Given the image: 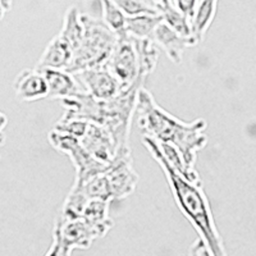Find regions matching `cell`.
Segmentation results:
<instances>
[{"label":"cell","instance_id":"1","mask_svg":"<svg viewBox=\"0 0 256 256\" xmlns=\"http://www.w3.org/2000/svg\"><path fill=\"white\" fill-rule=\"evenodd\" d=\"M138 126L146 136L152 137L158 142H168L178 148L184 163L194 168L196 155L208 142L204 120L191 123L178 120L174 116L160 108L150 92L141 88L136 104Z\"/></svg>","mask_w":256,"mask_h":256},{"label":"cell","instance_id":"2","mask_svg":"<svg viewBox=\"0 0 256 256\" xmlns=\"http://www.w3.org/2000/svg\"><path fill=\"white\" fill-rule=\"evenodd\" d=\"M144 144L164 170L178 208L198 230V237L206 244L212 255L227 256L222 237L212 218V208L204 191L201 190V184H191L182 176L178 174L160 152L159 145L152 137H144Z\"/></svg>","mask_w":256,"mask_h":256},{"label":"cell","instance_id":"3","mask_svg":"<svg viewBox=\"0 0 256 256\" xmlns=\"http://www.w3.org/2000/svg\"><path fill=\"white\" fill-rule=\"evenodd\" d=\"M81 20L84 24V38L73 52L70 67L66 70L72 74L105 66L118 41V36L102 20L88 14H81Z\"/></svg>","mask_w":256,"mask_h":256},{"label":"cell","instance_id":"4","mask_svg":"<svg viewBox=\"0 0 256 256\" xmlns=\"http://www.w3.org/2000/svg\"><path fill=\"white\" fill-rule=\"evenodd\" d=\"M109 226L88 223L84 218H59L54 228V241L58 242L63 256H70L73 250H86L96 238H102L110 230Z\"/></svg>","mask_w":256,"mask_h":256},{"label":"cell","instance_id":"5","mask_svg":"<svg viewBox=\"0 0 256 256\" xmlns=\"http://www.w3.org/2000/svg\"><path fill=\"white\" fill-rule=\"evenodd\" d=\"M49 141L58 152H64L70 158L77 170L76 182H84L98 174H102L108 170L109 164H104L91 156L80 142V138L70 134L52 131Z\"/></svg>","mask_w":256,"mask_h":256},{"label":"cell","instance_id":"6","mask_svg":"<svg viewBox=\"0 0 256 256\" xmlns=\"http://www.w3.org/2000/svg\"><path fill=\"white\" fill-rule=\"evenodd\" d=\"M106 66L118 80L120 88H130L140 77H145L140 73V62L134 38L127 35L118 38Z\"/></svg>","mask_w":256,"mask_h":256},{"label":"cell","instance_id":"7","mask_svg":"<svg viewBox=\"0 0 256 256\" xmlns=\"http://www.w3.org/2000/svg\"><path fill=\"white\" fill-rule=\"evenodd\" d=\"M105 176L108 178L113 200L127 198L136 190L138 176L132 166L130 146L120 148L116 152Z\"/></svg>","mask_w":256,"mask_h":256},{"label":"cell","instance_id":"8","mask_svg":"<svg viewBox=\"0 0 256 256\" xmlns=\"http://www.w3.org/2000/svg\"><path fill=\"white\" fill-rule=\"evenodd\" d=\"M84 92L98 100L113 99L120 92V84L118 80L109 70L108 66L90 68L74 74Z\"/></svg>","mask_w":256,"mask_h":256},{"label":"cell","instance_id":"9","mask_svg":"<svg viewBox=\"0 0 256 256\" xmlns=\"http://www.w3.org/2000/svg\"><path fill=\"white\" fill-rule=\"evenodd\" d=\"M80 142L91 156L104 164H110L118 152L110 132L96 123H88V130L80 138Z\"/></svg>","mask_w":256,"mask_h":256},{"label":"cell","instance_id":"10","mask_svg":"<svg viewBox=\"0 0 256 256\" xmlns=\"http://www.w3.org/2000/svg\"><path fill=\"white\" fill-rule=\"evenodd\" d=\"M16 95L22 102H36V100L48 99L46 80L42 72L38 70H26L16 77L14 84Z\"/></svg>","mask_w":256,"mask_h":256},{"label":"cell","instance_id":"11","mask_svg":"<svg viewBox=\"0 0 256 256\" xmlns=\"http://www.w3.org/2000/svg\"><path fill=\"white\" fill-rule=\"evenodd\" d=\"M42 72L45 80H46L48 88V99H68L73 98L80 94L84 92L81 84H78L74 74L67 72L64 70H52V68H45V70H38Z\"/></svg>","mask_w":256,"mask_h":256},{"label":"cell","instance_id":"12","mask_svg":"<svg viewBox=\"0 0 256 256\" xmlns=\"http://www.w3.org/2000/svg\"><path fill=\"white\" fill-rule=\"evenodd\" d=\"M152 40L166 52L169 59L176 64H180L182 62V56L186 48L198 44L194 38H187L178 35L177 32L173 31L163 20L155 28L152 34Z\"/></svg>","mask_w":256,"mask_h":256},{"label":"cell","instance_id":"13","mask_svg":"<svg viewBox=\"0 0 256 256\" xmlns=\"http://www.w3.org/2000/svg\"><path fill=\"white\" fill-rule=\"evenodd\" d=\"M73 49L68 45L67 41H64L60 36H56L48 44L44 54L41 56L36 70H67L72 62Z\"/></svg>","mask_w":256,"mask_h":256},{"label":"cell","instance_id":"14","mask_svg":"<svg viewBox=\"0 0 256 256\" xmlns=\"http://www.w3.org/2000/svg\"><path fill=\"white\" fill-rule=\"evenodd\" d=\"M218 2L219 0H198V8L191 20L192 36L198 44L204 38L205 34L216 18Z\"/></svg>","mask_w":256,"mask_h":256},{"label":"cell","instance_id":"15","mask_svg":"<svg viewBox=\"0 0 256 256\" xmlns=\"http://www.w3.org/2000/svg\"><path fill=\"white\" fill-rule=\"evenodd\" d=\"M162 20V14H138L127 17L126 35L134 38H152V34Z\"/></svg>","mask_w":256,"mask_h":256},{"label":"cell","instance_id":"16","mask_svg":"<svg viewBox=\"0 0 256 256\" xmlns=\"http://www.w3.org/2000/svg\"><path fill=\"white\" fill-rule=\"evenodd\" d=\"M59 36L64 41H67L68 45L73 49V52L81 44L82 38H84V24L81 20V13L76 6H70L66 12L63 27L59 32Z\"/></svg>","mask_w":256,"mask_h":256},{"label":"cell","instance_id":"17","mask_svg":"<svg viewBox=\"0 0 256 256\" xmlns=\"http://www.w3.org/2000/svg\"><path fill=\"white\" fill-rule=\"evenodd\" d=\"M74 186L78 187L88 200L98 198V200L109 201V202H110V200H113L108 178H106L105 173L95 176V177L84 180V182H74Z\"/></svg>","mask_w":256,"mask_h":256},{"label":"cell","instance_id":"18","mask_svg":"<svg viewBox=\"0 0 256 256\" xmlns=\"http://www.w3.org/2000/svg\"><path fill=\"white\" fill-rule=\"evenodd\" d=\"M134 42L140 62V73L146 77L156 67L158 49L152 38H134Z\"/></svg>","mask_w":256,"mask_h":256},{"label":"cell","instance_id":"19","mask_svg":"<svg viewBox=\"0 0 256 256\" xmlns=\"http://www.w3.org/2000/svg\"><path fill=\"white\" fill-rule=\"evenodd\" d=\"M102 6V22H104L118 38L126 36V16L118 6L114 4L113 0H99Z\"/></svg>","mask_w":256,"mask_h":256},{"label":"cell","instance_id":"20","mask_svg":"<svg viewBox=\"0 0 256 256\" xmlns=\"http://www.w3.org/2000/svg\"><path fill=\"white\" fill-rule=\"evenodd\" d=\"M162 17H163L164 24H168L173 31H176L178 35L184 36L187 38H194L192 36V27H191V20L187 18L186 16L176 9L173 6H169L164 10L160 12ZM195 40V38H194ZM196 41V40H195Z\"/></svg>","mask_w":256,"mask_h":256},{"label":"cell","instance_id":"21","mask_svg":"<svg viewBox=\"0 0 256 256\" xmlns=\"http://www.w3.org/2000/svg\"><path fill=\"white\" fill-rule=\"evenodd\" d=\"M108 208L109 201L98 200V198H95V200H88V202L84 206L81 218H84V220H88V223L113 227V222L109 218Z\"/></svg>","mask_w":256,"mask_h":256},{"label":"cell","instance_id":"22","mask_svg":"<svg viewBox=\"0 0 256 256\" xmlns=\"http://www.w3.org/2000/svg\"><path fill=\"white\" fill-rule=\"evenodd\" d=\"M126 17L138 14H160L152 0H113Z\"/></svg>","mask_w":256,"mask_h":256},{"label":"cell","instance_id":"23","mask_svg":"<svg viewBox=\"0 0 256 256\" xmlns=\"http://www.w3.org/2000/svg\"><path fill=\"white\" fill-rule=\"evenodd\" d=\"M88 120H78V118H62L58 123H56L54 131L60 132V134H70L73 137L81 138L84 134L86 130L88 127Z\"/></svg>","mask_w":256,"mask_h":256},{"label":"cell","instance_id":"24","mask_svg":"<svg viewBox=\"0 0 256 256\" xmlns=\"http://www.w3.org/2000/svg\"><path fill=\"white\" fill-rule=\"evenodd\" d=\"M198 4V0H172V6L191 20L195 14Z\"/></svg>","mask_w":256,"mask_h":256},{"label":"cell","instance_id":"25","mask_svg":"<svg viewBox=\"0 0 256 256\" xmlns=\"http://www.w3.org/2000/svg\"><path fill=\"white\" fill-rule=\"evenodd\" d=\"M190 256H212L210 252L209 248L206 246L202 240L198 237L194 244H192L191 248H190Z\"/></svg>","mask_w":256,"mask_h":256},{"label":"cell","instance_id":"26","mask_svg":"<svg viewBox=\"0 0 256 256\" xmlns=\"http://www.w3.org/2000/svg\"><path fill=\"white\" fill-rule=\"evenodd\" d=\"M45 256H63V254H62L60 251V248H59L58 242L54 241L52 244V248H49V251L46 252V255Z\"/></svg>","mask_w":256,"mask_h":256},{"label":"cell","instance_id":"27","mask_svg":"<svg viewBox=\"0 0 256 256\" xmlns=\"http://www.w3.org/2000/svg\"><path fill=\"white\" fill-rule=\"evenodd\" d=\"M152 2L154 3V6H156V9L159 10V13L162 12V10H164L166 8H168L169 6H172L170 0H152Z\"/></svg>","mask_w":256,"mask_h":256},{"label":"cell","instance_id":"28","mask_svg":"<svg viewBox=\"0 0 256 256\" xmlns=\"http://www.w3.org/2000/svg\"><path fill=\"white\" fill-rule=\"evenodd\" d=\"M2 4H3L4 9H6V12H9L12 9L13 0H2Z\"/></svg>","mask_w":256,"mask_h":256},{"label":"cell","instance_id":"29","mask_svg":"<svg viewBox=\"0 0 256 256\" xmlns=\"http://www.w3.org/2000/svg\"><path fill=\"white\" fill-rule=\"evenodd\" d=\"M4 14H6V9H4L3 4H2V0H0V20L4 17Z\"/></svg>","mask_w":256,"mask_h":256},{"label":"cell","instance_id":"30","mask_svg":"<svg viewBox=\"0 0 256 256\" xmlns=\"http://www.w3.org/2000/svg\"><path fill=\"white\" fill-rule=\"evenodd\" d=\"M0 144H2V145L4 144V134H0Z\"/></svg>","mask_w":256,"mask_h":256},{"label":"cell","instance_id":"31","mask_svg":"<svg viewBox=\"0 0 256 256\" xmlns=\"http://www.w3.org/2000/svg\"><path fill=\"white\" fill-rule=\"evenodd\" d=\"M170 3H172V0H170Z\"/></svg>","mask_w":256,"mask_h":256},{"label":"cell","instance_id":"32","mask_svg":"<svg viewBox=\"0 0 256 256\" xmlns=\"http://www.w3.org/2000/svg\"><path fill=\"white\" fill-rule=\"evenodd\" d=\"M0 146H2V144H0Z\"/></svg>","mask_w":256,"mask_h":256}]
</instances>
